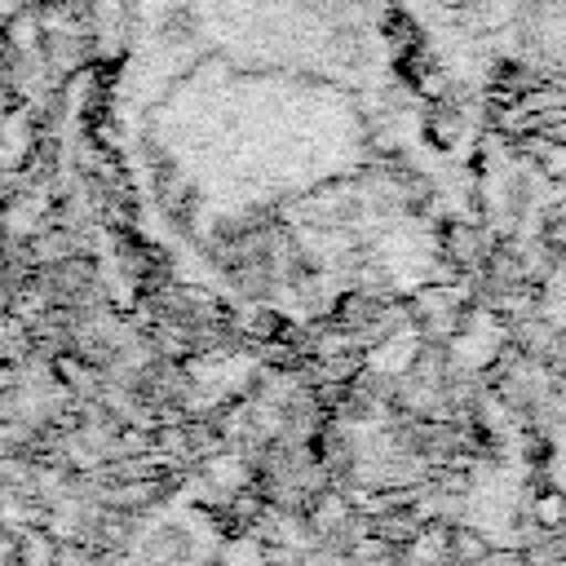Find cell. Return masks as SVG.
Instances as JSON below:
<instances>
[{"instance_id":"5b68a950","label":"cell","mask_w":566,"mask_h":566,"mask_svg":"<svg viewBox=\"0 0 566 566\" xmlns=\"http://www.w3.org/2000/svg\"><path fill=\"white\" fill-rule=\"evenodd\" d=\"M18 9H22V0H0V22H4V18H13Z\"/></svg>"},{"instance_id":"3957f363","label":"cell","mask_w":566,"mask_h":566,"mask_svg":"<svg viewBox=\"0 0 566 566\" xmlns=\"http://www.w3.org/2000/svg\"><path fill=\"white\" fill-rule=\"evenodd\" d=\"M535 517H539V526H562V522H566V504H562V495H553V491L535 495Z\"/></svg>"},{"instance_id":"7a4b0ae2","label":"cell","mask_w":566,"mask_h":566,"mask_svg":"<svg viewBox=\"0 0 566 566\" xmlns=\"http://www.w3.org/2000/svg\"><path fill=\"white\" fill-rule=\"evenodd\" d=\"M4 35H9V44H18V53H31L35 44H40V35H44V22L35 18V13H13V18H4Z\"/></svg>"},{"instance_id":"6da1fadb","label":"cell","mask_w":566,"mask_h":566,"mask_svg":"<svg viewBox=\"0 0 566 566\" xmlns=\"http://www.w3.org/2000/svg\"><path fill=\"white\" fill-rule=\"evenodd\" d=\"M486 553H491V544H486L473 526H447V557H451V562L473 566V562H482Z\"/></svg>"},{"instance_id":"277c9868","label":"cell","mask_w":566,"mask_h":566,"mask_svg":"<svg viewBox=\"0 0 566 566\" xmlns=\"http://www.w3.org/2000/svg\"><path fill=\"white\" fill-rule=\"evenodd\" d=\"M473 566H517V557H509V553H500V557H495V553H486V557H482V562H473Z\"/></svg>"}]
</instances>
